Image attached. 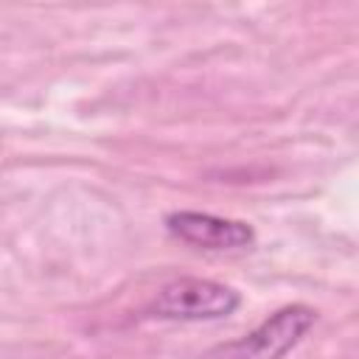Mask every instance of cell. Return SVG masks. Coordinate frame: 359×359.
Masks as SVG:
<instances>
[{
    "mask_svg": "<svg viewBox=\"0 0 359 359\" xmlns=\"http://www.w3.org/2000/svg\"><path fill=\"white\" fill-rule=\"evenodd\" d=\"M168 230L194 244V247H205V250H238V247H250L255 233L247 222L238 219H222L213 213H196V210H180L171 213L165 219Z\"/></svg>",
    "mask_w": 359,
    "mask_h": 359,
    "instance_id": "3957f363",
    "label": "cell"
},
{
    "mask_svg": "<svg viewBox=\"0 0 359 359\" xmlns=\"http://www.w3.org/2000/svg\"><path fill=\"white\" fill-rule=\"evenodd\" d=\"M236 309L238 292L205 278L171 280L157 292L151 303V311L165 320H219L233 314Z\"/></svg>",
    "mask_w": 359,
    "mask_h": 359,
    "instance_id": "7a4b0ae2",
    "label": "cell"
},
{
    "mask_svg": "<svg viewBox=\"0 0 359 359\" xmlns=\"http://www.w3.org/2000/svg\"><path fill=\"white\" fill-rule=\"evenodd\" d=\"M317 323V311L294 303L275 311L247 337L219 345L208 353V359H283Z\"/></svg>",
    "mask_w": 359,
    "mask_h": 359,
    "instance_id": "6da1fadb",
    "label": "cell"
}]
</instances>
